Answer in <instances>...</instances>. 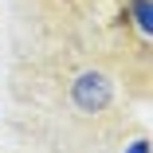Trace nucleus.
<instances>
[{
	"label": "nucleus",
	"mask_w": 153,
	"mask_h": 153,
	"mask_svg": "<svg viewBox=\"0 0 153 153\" xmlns=\"http://www.w3.org/2000/svg\"><path fill=\"white\" fill-rule=\"evenodd\" d=\"M67 98H71V106H75L79 114H86V118L106 114L110 102H114V79H110L106 71H98V67H86V71H79V75L71 79Z\"/></svg>",
	"instance_id": "nucleus-1"
},
{
	"label": "nucleus",
	"mask_w": 153,
	"mask_h": 153,
	"mask_svg": "<svg viewBox=\"0 0 153 153\" xmlns=\"http://www.w3.org/2000/svg\"><path fill=\"white\" fill-rule=\"evenodd\" d=\"M130 12L141 27V36H153V0H130Z\"/></svg>",
	"instance_id": "nucleus-2"
},
{
	"label": "nucleus",
	"mask_w": 153,
	"mask_h": 153,
	"mask_svg": "<svg viewBox=\"0 0 153 153\" xmlns=\"http://www.w3.org/2000/svg\"><path fill=\"white\" fill-rule=\"evenodd\" d=\"M126 153H149V141L145 137H137V141H130V149Z\"/></svg>",
	"instance_id": "nucleus-3"
}]
</instances>
